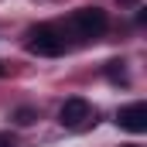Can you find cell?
I'll return each instance as SVG.
<instances>
[{"mask_svg": "<svg viewBox=\"0 0 147 147\" xmlns=\"http://www.w3.org/2000/svg\"><path fill=\"white\" fill-rule=\"evenodd\" d=\"M116 123L130 134H144L147 130V103H130L116 113Z\"/></svg>", "mask_w": 147, "mask_h": 147, "instance_id": "4", "label": "cell"}, {"mask_svg": "<svg viewBox=\"0 0 147 147\" xmlns=\"http://www.w3.org/2000/svg\"><path fill=\"white\" fill-rule=\"evenodd\" d=\"M123 62H110V79H120L123 82V69H120Z\"/></svg>", "mask_w": 147, "mask_h": 147, "instance_id": "6", "label": "cell"}, {"mask_svg": "<svg viewBox=\"0 0 147 147\" xmlns=\"http://www.w3.org/2000/svg\"><path fill=\"white\" fill-rule=\"evenodd\" d=\"M28 51L41 55V58H55L65 51V34L55 28V24H38L28 31Z\"/></svg>", "mask_w": 147, "mask_h": 147, "instance_id": "1", "label": "cell"}, {"mask_svg": "<svg viewBox=\"0 0 147 147\" xmlns=\"http://www.w3.org/2000/svg\"><path fill=\"white\" fill-rule=\"evenodd\" d=\"M0 147H14V137L10 134H0Z\"/></svg>", "mask_w": 147, "mask_h": 147, "instance_id": "7", "label": "cell"}, {"mask_svg": "<svg viewBox=\"0 0 147 147\" xmlns=\"http://www.w3.org/2000/svg\"><path fill=\"white\" fill-rule=\"evenodd\" d=\"M72 28L82 38H103L106 28H110V17H106L103 7H82V10L72 14Z\"/></svg>", "mask_w": 147, "mask_h": 147, "instance_id": "2", "label": "cell"}, {"mask_svg": "<svg viewBox=\"0 0 147 147\" xmlns=\"http://www.w3.org/2000/svg\"><path fill=\"white\" fill-rule=\"evenodd\" d=\"M89 116H92V106H89L82 96H72V99L62 103V110H58V123L72 130V127H82Z\"/></svg>", "mask_w": 147, "mask_h": 147, "instance_id": "3", "label": "cell"}, {"mask_svg": "<svg viewBox=\"0 0 147 147\" xmlns=\"http://www.w3.org/2000/svg\"><path fill=\"white\" fill-rule=\"evenodd\" d=\"M17 123H24V127H28V123H34V110H28V106H24V110H17Z\"/></svg>", "mask_w": 147, "mask_h": 147, "instance_id": "5", "label": "cell"}, {"mask_svg": "<svg viewBox=\"0 0 147 147\" xmlns=\"http://www.w3.org/2000/svg\"><path fill=\"white\" fill-rule=\"evenodd\" d=\"M0 75H3V65H0Z\"/></svg>", "mask_w": 147, "mask_h": 147, "instance_id": "8", "label": "cell"}]
</instances>
